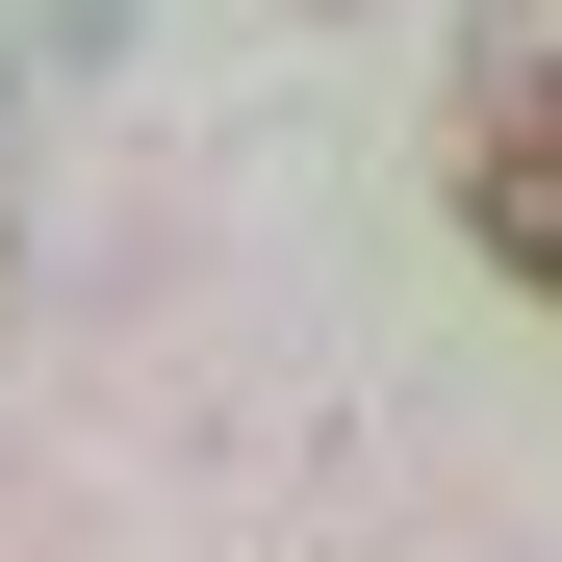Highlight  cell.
<instances>
[{"label": "cell", "mask_w": 562, "mask_h": 562, "mask_svg": "<svg viewBox=\"0 0 562 562\" xmlns=\"http://www.w3.org/2000/svg\"><path fill=\"white\" fill-rule=\"evenodd\" d=\"M460 231H486L512 281H562V26H512L486 77H460Z\"/></svg>", "instance_id": "6da1fadb"}]
</instances>
